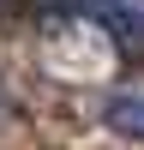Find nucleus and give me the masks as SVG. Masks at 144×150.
<instances>
[{
    "instance_id": "obj_2",
    "label": "nucleus",
    "mask_w": 144,
    "mask_h": 150,
    "mask_svg": "<svg viewBox=\"0 0 144 150\" xmlns=\"http://www.w3.org/2000/svg\"><path fill=\"white\" fill-rule=\"evenodd\" d=\"M102 126L144 144V90H114V96H102Z\"/></svg>"
},
{
    "instance_id": "obj_1",
    "label": "nucleus",
    "mask_w": 144,
    "mask_h": 150,
    "mask_svg": "<svg viewBox=\"0 0 144 150\" xmlns=\"http://www.w3.org/2000/svg\"><path fill=\"white\" fill-rule=\"evenodd\" d=\"M60 12H72V18H90L102 24L114 42L126 48H144V0H54Z\"/></svg>"
}]
</instances>
